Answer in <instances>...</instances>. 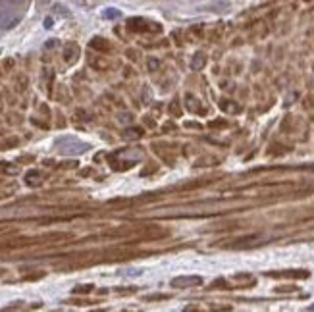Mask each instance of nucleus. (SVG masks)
<instances>
[{"mask_svg": "<svg viewBox=\"0 0 314 312\" xmlns=\"http://www.w3.org/2000/svg\"><path fill=\"white\" fill-rule=\"evenodd\" d=\"M102 16L104 17H120L122 14H120L118 10H114V8H106L104 12H102Z\"/></svg>", "mask_w": 314, "mask_h": 312, "instance_id": "39448f33", "label": "nucleus"}, {"mask_svg": "<svg viewBox=\"0 0 314 312\" xmlns=\"http://www.w3.org/2000/svg\"><path fill=\"white\" fill-rule=\"evenodd\" d=\"M204 64H206V56L199 52V54H195V58H193L191 68H193V69H201L202 66H204Z\"/></svg>", "mask_w": 314, "mask_h": 312, "instance_id": "20e7f679", "label": "nucleus"}, {"mask_svg": "<svg viewBox=\"0 0 314 312\" xmlns=\"http://www.w3.org/2000/svg\"><path fill=\"white\" fill-rule=\"evenodd\" d=\"M156 66H158L156 60H150V62H148V68H150V69H156Z\"/></svg>", "mask_w": 314, "mask_h": 312, "instance_id": "0eeeda50", "label": "nucleus"}, {"mask_svg": "<svg viewBox=\"0 0 314 312\" xmlns=\"http://www.w3.org/2000/svg\"><path fill=\"white\" fill-rule=\"evenodd\" d=\"M118 121H120V123H129V121H133V118H131V114L122 112V114H118Z\"/></svg>", "mask_w": 314, "mask_h": 312, "instance_id": "423d86ee", "label": "nucleus"}, {"mask_svg": "<svg viewBox=\"0 0 314 312\" xmlns=\"http://www.w3.org/2000/svg\"><path fill=\"white\" fill-rule=\"evenodd\" d=\"M19 21V16L14 14V10L8 6H0V29H8L14 27Z\"/></svg>", "mask_w": 314, "mask_h": 312, "instance_id": "f03ea898", "label": "nucleus"}, {"mask_svg": "<svg viewBox=\"0 0 314 312\" xmlns=\"http://www.w3.org/2000/svg\"><path fill=\"white\" fill-rule=\"evenodd\" d=\"M56 147L62 154H81L89 148V145L77 141L75 137H62L56 141Z\"/></svg>", "mask_w": 314, "mask_h": 312, "instance_id": "f257e3e1", "label": "nucleus"}, {"mask_svg": "<svg viewBox=\"0 0 314 312\" xmlns=\"http://www.w3.org/2000/svg\"><path fill=\"white\" fill-rule=\"evenodd\" d=\"M202 277L199 276H179L172 279V287H179V289H187V287L201 285Z\"/></svg>", "mask_w": 314, "mask_h": 312, "instance_id": "7ed1b4c3", "label": "nucleus"}]
</instances>
